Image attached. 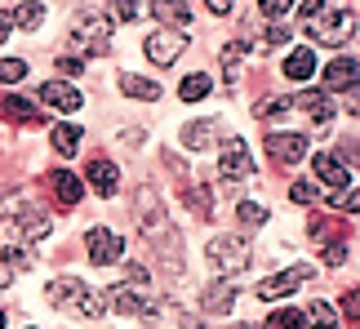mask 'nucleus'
<instances>
[{
    "mask_svg": "<svg viewBox=\"0 0 360 329\" xmlns=\"http://www.w3.org/2000/svg\"><path fill=\"white\" fill-rule=\"evenodd\" d=\"M289 107H294V103H289V98H262V103L254 107V112H258L262 120H267V116H285Z\"/></svg>",
    "mask_w": 360,
    "mask_h": 329,
    "instance_id": "72a5a7b5",
    "label": "nucleus"
},
{
    "mask_svg": "<svg viewBox=\"0 0 360 329\" xmlns=\"http://www.w3.org/2000/svg\"><path fill=\"white\" fill-rule=\"evenodd\" d=\"M218 174L240 183V178H254V160H249V147L240 138H227L223 143V156H218Z\"/></svg>",
    "mask_w": 360,
    "mask_h": 329,
    "instance_id": "6e6552de",
    "label": "nucleus"
},
{
    "mask_svg": "<svg viewBox=\"0 0 360 329\" xmlns=\"http://www.w3.org/2000/svg\"><path fill=\"white\" fill-rule=\"evenodd\" d=\"M151 13H156V22H174L178 32L191 22V9L183 5V0H156V5H151Z\"/></svg>",
    "mask_w": 360,
    "mask_h": 329,
    "instance_id": "412c9836",
    "label": "nucleus"
},
{
    "mask_svg": "<svg viewBox=\"0 0 360 329\" xmlns=\"http://www.w3.org/2000/svg\"><path fill=\"white\" fill-rule=\"evenodd\" d=\"M210 9L214 13H231V0H210Z\"/></svg>",
    "mask_w": 360,
    "mask_h": 329,
    "instance_id": "49530a36",
    "label": "nucleus"
},
{
    "mask_svg": "<svg viewBox=\"0 0 360 329\" xmlns=\"http://www.w3.org/2000/svg\"><path fill=\"white\" fill-rule=\"evenodd\" d=\"M267 329H302V311H276L267 316Z\"/></svg>",
    "mask_w": 360,
    "mask_h": 329,
    "instance_id": "473e14b6",
    "label": "nucleus"
},
{
    "mask_svg": "<svg viewBox=\"0 0 360 329\" xmlns=\"http://www.w3.org/2000/svg\"><path fill=\"white\" fill-rule=\"evenodd\" d=\"M0 329H5V311H0Z\"/></svg>",
    "mask_w": 360,
    "mask_h": 329,
    "instance_id": "8fccbe9b",
    "label": "nucleus"
},
{
    "mask_svg": "<svg viewBox=\"0 0 360 329\" xmlns=\"http://www.w3.org/2000/svg\"><path fill=\"white\" fill-rule=\"evenodd\" d=\"M298 9H302V18H316L325 9V0H298Z\"/></svg>",
    "mask_w": 360,
    "mask_h": 329,
    "instance_id": "ea45409f",
    "label": "nucleus"
},
{
    "mask_svg": "<svg viewBox=\"0 0 360 329\" xmlns=\"http://www.w3.org/2000/svg\"><path fill=\"white\" fill-rule=\"evenodd\" d=\"M187 205L196 209V218H214V191L205 187V183H196V187L187 191Z\"/></svg>",
    "mask_w": 360,
    "mask_h": 329,
    "instance_id": "cd10ccee",
    "label": "nucleus"
},
{
    "mask_svg": "<svg viewBox=\"0 0 360 329\" xmlns=\"http://www.w3.org/2000/svg\"><path fill=\"white\" fill-rule=\"evenodd\" d=\"M9 227H13V236H18V240L27 245V240L49 236V231H53V218H49V214H40V209H22V214L13 218Z\"/></svg>",
    "mask_w": 360,
    "mask_h": 329,
    "instance_id": "9b49d317",
    "label": "nucleus"
},
{
    "mask_svg": "<svg viewBox=\"0 0 360 329\" xmlns=\"http://www.w3.org/2000/svg\"><path fill=\"white\" fill-rule=\"evenodd\" d=\"M9 280H13V271H9L5 263H0V290H9Z\"/></svg>",
    "mask_w": 360,
    "mask_h": 329,
    "instance_id": "de8ad7c7",
    "label": "nucleus"
},
{
    "mask_svg": "<svg viewBox=\"0 0 360 329\" xmlns=\"http://www.w3.org/2000/svg\"><path fill=\"white\" fill-rule=\"evenodd\" d=\"M124 276H129L134 285H147V271H143V267H138V263H129V267H124Z\"/></svg>",
    "mask_w": 360,
    "mask_h": 329,
    "instance_id": "79ce46f5",
    "label": "nucleus"
},
{
    "mask_svg": "<svg viewBox=\"0 0 360 329\" xmlns=\"http://www.w3.org/2000/svg\"><path fill=\"white\" fill-rule=\"evenodd\" d=\"M316 276V267L307 263H294V267H285V271H276V276H267L258 285V298H285V294H294L298 285H307Z\"/></svg>",
    "mask_w": 360,
    "mask_h": 329,
    "instance_id": "39448f33",
    "label": "nucleus"
},
{
    "mask_svg": "<svg viewBox=\"0 0 360 329\" xmlns=\"http://www.w3.org/2000/svg\"><path fill=\"white\" fill-rule=\"evenodd\" d=\"M9 32H13V22H9V13H0V45L9 40Z\"/></svg>",
    "mask_w": 360,
    "mask_h": 329,
    "instance_id": "a18cd8bd",
    "label": "nucleus"
},
{
    "mask_svg": "<svg viewBox=\"0 0 360 329\" xmlns=\"http://www.w3.org/2000/svg\"><path fill=\"white\" fill-rule=\"evenodd\" d=\"M183 329H205L200 321H191V316H183Z\"/></svg>",
    "mask_w": 360,
    "mask_h": 329,
    "instance_id": "09e8293b",
    "label": "nucleus"
},
{
    "mask_svg": "<svg viewBox=\"0 0 360 329\" xmlns=\"http://www.w3.org/2000/svg\"><path fill=\"white\" fill-rule=\"evenodd\" d=\"M85 178H89V187L98 191V196H116V191H120V169L112 160H94Z\"/></svg>",
    "mask_w": 360,
    "mask_h": 329,
    "instance_id": "2eb2a0df",
    "label": "nucleus"
},
{
    "mask_svg": "<svg viewBox=\"0 0 360 329\" xmlns=\"http://www.w3.org/2000/svg\"><path fill=\"white\" fill-rule=\"evenodd\" d=\"M49 187H53V196H58L63 205H80V196H85V183H80L72 169H53Z\"/></svg>",
    "mask_w": 360,
    "mask_h": 329,
    "instance_id": "dca6fc26",
    "label": "nucleus"
},
{
    "mask_svg": "<svg viewBox=\"0 0 360 329\" xmlns=\"http://www.w3.org/2000/svg\"><path fill=\"white\" fill-rule=\"evenodd\" d=\"M240 53H245V45H227V49H223V80H227V85H231V80H236Z\"/></svg>",
    "mask_w": 360,
    "mask_h": 329,
    "instance_id": "7c9ffc66",
    "label": "nucleus"
},
{
    "mask_svg": "<svg viewBox=\"0 0 360 329\" xmlns=\"http://www.w3.org/2000/svg\"><path fill=\"white\" fill-rule=\"evenodd\" d=\"M134 209H138V227H143V236L156 245V254L169 258V267H183V236H178V227L169 223V214H165V205L156 200V187H138L134 196Z\"/></svg>",
    "mask_w": 360,
    "mask_h": 329,
    "instance_id": "f257e3e1",
    "label": "nucleus"
},
{
    "mask_svg": "<svg viewBox=\"0 0 360 329\" xmlns=\"http://www.w3.org/2000/svg\"><path fill=\"white\" fill-rule=\"evenodd\" d=\"M342 164H347V169H352V164H356V143H352V138L342 143Z\"/></svg>",
    "mask_w": 360,
    "mask_h": 329,
    "instance_id": "c03bdc74",
    "label": "nucleus"
},
{
    "mask_svg": "<svg viewBox=\"0 0 360 329\" xmlns=\"http://www.w3.org/2000/svg\"><path fill=\"white\" fill-rule=\"evenodd\" d=\"M120 93H129V98H143V103H156L160 98V85L156 80H143V76H120Z\"/></svg>",
    "mask_w": 360,
    "mask_h": 329,
    "instance_id": "4be33fe9",
    "label": "nucleus"
},
{
    "mask_svg": "<svg viewBox=\"0 0 360 329\" xmlns=\"http://www.w3.org/2000/svg\"><path fill=\"white\" fill-rule=\"evenodd\" d=\"M289 196H294L298 205H311L321 191H316V183H294V187H289Z\"/></svg>",
    "mask_w": 360,
    "mask_h": 329,
    "instance_id": "c9c22d12",
    "label": "nucleus"
},
{
    "mask_svg": "<svg viewBox=\"0 0 360 329\" xmlns=\"http://www.w3.org/2000/svg\"><path fill=\"white\" fill-rule=\"evenodd\" d=\"M342 258H347V250H342L338 240H329V245H325V263H329V267H338Z\"/></svg>",
    "mask_w": 360,
    "mask_h": 329,
    "instance_id": "58836bf2",
    "label": "nucleus"
},
{
    "mask_svg": "<svg viewBox=\"0 0 360 329\" xmlns=\"http://www.w3.org/2000/svg\"><path fill=\"white\" fill-rule=\"evenodd\" d=\"M147 58L151 63H160V67H169L183 58V49H187V36L183 32H156V36H147Z\"/></svg>",
    "mask_w": 360,
    "mask_h": 329,
    "instance_id": "1a4fd4ad",
    "label": "nucleus"
},
{
    "mask_svg": "<svg viewBox=\"0 0 360 329\" xmlns=\"http://www.w3.org/2000/svg\"><path fill=\"white\" fill-rule=\"evenodd\" d=\"M205 93H210V76H205V72H196V76H187L183 85H178V98H183V103H200Z\"/></svg>",
    "mask_w": 360,
    "mask_h": 329,
    "instance_id": "bb28decb",
    "label": "nucleus"
},
{
    "mask_svg": "<svg viewBox=\"0 0 360 329\" xmlns=\"http://www.w3.org/2000/svg\"><path fill=\"white\" fill-rule=\"evenodd\" d=\"M22 76H27L22 58H5V63H0V85H13V80H22Z\"/></svg>",
    "mask_w": 360,
    "mask_h": 329,
    "instance_id": "2f4dec72",
    "label": "nucleus"
},
{
    "mask_svg": "<svg viewBox=\"0 0 360 329\" xmlns=\"http://www.w3.org/2000/svg\"><path fill=\"white\" fill-rule=\"evenodd\" d=\"M0 116H5V120H22V125L40 120V112L27 98H18V93H0Z\"/></svg>",
    "mask_w": 360,
    "mask_h": 329,
    "instance_id": "6ab92c4d",
    "label": "nucleus"
},
{
    "mask_svg": "<svg viewBox=\"0 0 360 329\" xmlns=\"http://www.w3.org/2000/svg\"><path fill=\"white\" fill-rule=\"evenodd\" d=\"M58 72L63 76H80V58H58Z\"/></svg>",
    "mask_w": 360,
    "mask_h": 329,
    "instance_id": "a19ab883",
    "label": "nucleus"
},
{
    "mask_svg": "<svg viewBox=\"0 0 360 329\" xmlns=\"http://www.w3.org/2000/svg\"><path fill=\"white\" fill-rule=\"evenodd\" d=\"M40 103H49L53 112H80L85 107V98L67 85V80H45V89H40Z\"/></svg>",
    "mask_w": 360,
    "mask_h": 329,
    "instance_id": "f8f14e48",
    "label": "nucleus"
},
{
    "mask_svg": "<svg viewBox=\"0 0 360 329\" xmlns=\"http://www.w3.org/2000/svg\"><path fill=\"white\" fill-rule=\"evenodd\" d=\"M267 152L281 164H298L307 156V138H302V134H267Z\"/></svg>",
    "mask_w": 360,
    "mask_h": 329,
    "instance_id": "9d476101",
    "label": "nucleus"
},
{
    "mask_svg": "<svg viewBox=\"0 0 360 329\" xmlns=\"http://www.w3.org/2000/svg\"><path fill=\"white\" fill-rule=\"evenodd\" d=\"M307 321H311V329H338V325H342L338 311L329 307V303H311V307H307Z\"/></svg>",
    "mask_w": 360,
    "mask_h": 329,
    "instance_id": "c85d7f7f",
    "label": "nucleus"
},
{
    "mask_svg": "<svg viewBox=\"0 0 360 329\" xmlns=\"http://www.w3.org/2000/svg\"><path fill=\"white\" fill-rule=\"evenodd\" d=\"M236 218L245 227H258V223H267V209H262V205H254V200H240L236 205Z\"/></svg>",
    "mask_w": 360,
    "mask_h": 329,
    "instance_id": "c756f323",
    "label": "nucleus"
},
{
    "mask_svg": "<svg viewBox=\"0 0 360 329\" xmlns=\"http://www.w3.org/2000/svg\"><path fill=\"white\" fill-rule=\"evenodd\" d=\"M49 303H53V307H76L80 316H89V321L103 311V298L94 294L89 285L72 280V276H63V280H53V285H49Z\"/></svg>",
    "mask_w": 360,
    "mask_h": 329,
    "instance_id": "f03ea898",
    "label": "nucleus"
},
{
    "mask_svg": "<svg viewBox=\"0 0 360 329\" xmlns=\"http://www.w3.org/2000/svg\"><path fill=\"white\" fill-rule=\"evenodd\" d=\"M258 9H262V18H281V13L294 9V0H258Z\"/></svg>",
    "mask_w": 360,
    "mask_h": 329,
    "instance_id": "f704fd0d",
    "label": "nucleus"
},
{
    "mask_svg": "<svg viewBox=\"0 0 360 329\" xmlns=\"http://www.w3.org/2000/svg\"><path fill=\"white\" fill-rule=\"evenodd\" d=\"M356 303H360L356 290H347V298H342V311H347V321H356Z\"/></svg>",
    "mask_w": 360,
    "mask_h": 329,
    "instance_id": "37998d69",
    "label": "nucleus"
},
{
    "mask_svg": "<svg viewBox=\"0 0 360 329\" xmlns=\"http://www.w3.org/2000/svg\"><path fill=\"white\" fill-rule=\"evenodd\" d=\"M80 138H85V134H80L76 125H53V147H58L63 156H76L80 152Z\"/></svg>",
    "mask_w": 360,
    "mask_h": 329,
    "instance_id": "a878e982",
    "label": "nucleus"
},
{
    "mask_svg": "<svg viewBox=\"0 0 360 329\" xmlns=\"http://www.w3.org/2000/svg\"><path fill=\"white\" fill-rule=\"evenodd\" d=\"M311 174L321 178V183H329V187H352V169L334 152H321V156H316L311 160Z\"/></svg>",
    "mask_w": 360,
    "mask_h": 329,
    "instance_id": "ddd939ff",
    "label": "nucleus"
},
{
    "mask_svg": "<svg viewBox=\"0 0 360 329\" xmlns=\"http://www.w3.org/2000/svg\"><path fill=\"white\" fill-rule=\"evenodd\" d=\"M205 258H210V267L218 271V276H231V271L249 267V245L240 236H214L210 250H205Z\"/></svg>",
    "mask_w": 360,
    "mask_h": 329,
    "instance_id": "7ed1b4c3",
    "label": "nucleus"
},
{
    "mask_svg": "<svg viewBox=\"0 0 360 329\" xmlns=\"http://www.w3.org/2000/svg\"><path fill=\"white\" fill-rule=\"evenodd\" d=\"M214 134H218V120H196V125H187V129H183V147L200 152V147H210Z\"/></svg>",
    "mask_w": 360,
    "mask_h": 329,
    "instance_id": "b1692460",
    "label": "nucleus"
},
{
    "mask_svg": "<svg viewBox=\"0 0 360 329\" xmlns=\"http://www.w3.org/2000/svg\"><path fill=\"white\" fill-rule=\"evenodd\" d=\"M285 76H289V80H311V76H316V53H311L307 45L294 49V53L285 58Z\"/></svg>",
    "mask_w": 360,
    "mask_h": 329,
    "instance_id": "aec40b11",
    "label": "nucleus"
},
{
    "mask_svg": "<svg viewBox=\"0 0 360 329\" xmlns=\"http://www.w3.org/2000/svg\"><path fill=\"white\" fill-rule=\"evenodd\" d=\"M240 329H254V325H240Z\"/></svg>",
    "mask_w": 360,
    "mask_h": 329,
    "instance_id": "3c124183",
    "label": "nucleus"
},
{
    "mask_svg": "<svg viewBox=\"0 0 360 329\" xmlns=\"http://www.w3.org/2000/svg\"><path fill=\"white\" fill-rule=\"evenodd\" d=\"M352 27H356V13L352 9H334L325 18H311V36L321 45H338V40H352Z\"/></svg>",
    "mask_w": 360,
    "mask_h": 329,
    "instance_id": "423d86ee",
    "label": "nucleus"
},
{
    "mask_svg": "<svg viewBox=\"0 0 360 329\" xmlns=\"http://www.w3.org/2000/svg\"><path fill=\"white\" fill-rule=\"evenodd\" d=\"M85 245H89V263H98V267H112V263L124 258V240L116 231H107V227H89Z\"/></svg>",
    "mask_w": 360,
    "mask_h": 329,
    "instance_id": "0eeeda50",
    "label": "nucleus"
},
{
    "mask_svg": "<svg viewBox=\"0 0 360 329\" xmlns=\"http://www.w3.org/2000/svg\"><path fill=\"white\" fill-rule=\"evenodd\" d=\"M112 13H116L120 22H134L138 18V5H134V0H112Z\"/></svg>",
    "mask_w": 360,
    "mask_h": 329,
    "instance_id": "e433bc0d",
    "label": "nucleus"
},
{
    "mask_svg": "<svg viewBox=\"0 0 360 329\" xmlns=\"http://www.w3.org/2000/svg\"><path fill=\"white\" fill-rule=\"evenodd\" d=\"M325 85L329 89H356V58H334L325 67Z\"/></svg>",
    "mask_w": 360,
    "mask_h": 329,
    "instance_id": "a211bd4d",
    "label": "nucleus"
},
{
    "mask_svg": "<svg viewBox=\"0 0 360 329\" xmlns=\"http://www.w3.org/2000/svg\"><path fill=\"white\" fill-rule=\"evenodd\" d=\"M9 22H18L22 32H36V27L45 22V5H40V0H22V5L9 13Z\"/></svg>",
    "mask_w": 360,
    "mask_h": 329,
    "instance_id": "5701e85b",
    "label": "nucleus"
},
{
    "mask_svg": "<svg viewBox=\"0 0 360 329\" xmlns=\"http://www.w3.org/2000/svg\"><path fill=\"white\" fill-rule=\"evenodd\" d=\"M285 40H289L285 27H267V32H262V49H276V45H285Z\"/></svg>",
    "mask_w": 360,
    "mask_h": 329,
    "instance_id": "4c0bfd02",
    "label": "nucleus"
},
{
    "mask_svg": "<svg viewBox=\"0 0 360 329\" xmlns=\"http://www.w3.org/2000/svg\"><path fill=\"white\" fill-rule=\"evenodd\" d=\"M107 36H112V27L98 13H80L72 22V45L85 49V53H107Z\"/></svg>",
    "mask_w": 360,
    "mask_h": 329,
    "instance_id": "20e7f679",
    "label": "nucleus"
},
{
    "mask_svg": "<svg viewBox=\"0 0 360 329\" xmlns=\"http://www.w3.org/2000/svg\"><path fill=\"white\" fill-rule=\"evenodd\" d=\"M112 307L120 316H138V311H143V316H156V303H138L129 290H112Z\"/></svg>",
    "mask_w": 360,
    "mask_h": 329,
    "instance_id": "393cba45",
    "label": "nucleus"
},
{
    "mask_svg": "<svg viewBox=\"0 0 360 329\" xmlns=\"http://www.w3.org/2000/svg\"><path fill=\"white\" fill-rule=\"evenodd\" d=\"M231 303H236V285H231V280H214L210 290L200 294L205 311H231Z\"/></svg>",
    "mask_w": 360,
    "mask_h": 329,
    "instance_id": "f3484780",
    "label": "nucleus"
},
{
    "mask_svg": "<svg viewBox=\"0 0 360 329\" xmlns=\"http://www.w3.org/2000/svg\"><path fill=\"white\" fill-rule=\"evenodd\" d=\"M294 107H302V112H307L316 125H329V120H334V98H329V93H321V89H302L298 98H289Z\"/></svg>",
    "mask_w": 360,
    "mask_h": 329,
    "instance_id": "4468645a",
    "label": "nucleus"
}]
</instances>
